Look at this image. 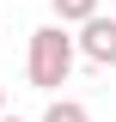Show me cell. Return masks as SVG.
Wrapping results in <instances>:
<instances>
[{
  "label": "cell",
  "mask_w": 116,
  "mask_h": 122,
  "mask_svg": "<svg viewBox=\"0 0 116 122\" xmlns=\"http://www.w3.org/2000/svg\"><path fill=\"white\" fill-rule=\"evenodd\" d=\"M73 61H79V49H73L67 25H37V30H31L25 73H31V86H37V92H55V86H67Z\"/></svg>",
  "instance_id": "cell-1"
},
{
  "label": "cell",
  "mask_w": 116,
  "mask_h": 122,
  "mask_svg": "<svg viewBox=\"0 0 116 122\" xmlns=\"http://www.w3.org/2000/svg\"><path fill=\"white\" fill-rule=\"evenodd\" d=\"M73 49L92 61V67H116V12H92L86 25H79V37H73Z\"/></svg>",
  "instance_id": "cell-2"
},
{
  "label": "cell",
  "mask_w": 116,
  "mask_h": 122,
  "mask_svg": "<svg viewBox=\"0 0 116 122\" xmlns=\"http://www.w3.org/2000/svg\"><path fill=\"white\" fill-rule=\"evenodd\" d=\"M98 12V0H55V25H86Z\"/></svg>",
  "instance_id": "cell-3"
},
{
  "label": "cell",
  "mask_w": 116,
  "mask_h": 122,
  "mask_svg": "<svg viewBox=\"0 0 116 122\" xmlns=\"http://www.w3.org/2000/svg\"><path fill=\"white\" fill-rule=\"evenodd\" d=\"M43 122H92V110H86V104H73V98H55V104L43 110Z\"/></svg>",
  "instance_id": "cell-4"
},
{
  "label": "cell",
  "mask_w": 116,
  "mask_h": 122,
  "mask_svg": "<svg viewBox=\"0 0 116 122\" xmlns=\"http://www.w3.org/2000/svg\"><path fill=\"white\" fill-rule=\"evenodd\" d=\"M0 122H25V116H6V110H0Z\"/></svg>",
  "instance_id": "cell-5"
},
{
  "label": "cell",
  "mask_w": 116,
  "mask_h": 122,
  "mask_svg": "<svg viewBox=\"0 0 116 122\" xmlns=\"http://www.w3.org/2000/svg\"><path fill=\"white\" fill-rule=\"evenodd\" d=\"M0 110H6V86H0Z\"/></svg>",
  "instance_id": "cell-6"
}]
</instances>
